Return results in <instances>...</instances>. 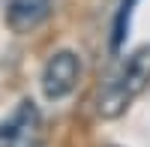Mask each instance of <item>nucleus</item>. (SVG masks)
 I'll list each match as a JSON object with an SVG mask.
<instances>
[{
    "mask_svg": "<svg viewBox=\"0 0 150 147\" xmlns=\"http://www.w3.org/2000/svg\"><path fill=\"white\" fill-rule=\"evenodd\" d=\"M150 87V45H141L126 57V63L120 66L114 78H108L99 90L96 108L102 117H120L129 108L135 96H141Z\"/></svg>",
    "mask_w": 150,
    "mask_h": 147,
    "instance_id": "nucleus-1",
    "label": "nucleus"
},
{
    "mask_svg": "<svg viewBox=\"0 0 150 147\" xmlns=\"http://www.w3.org/2000/svg\"><path fill=\"white\" fill-rule=\"evenodd\" d=\"M42 114L30 99H21L6 120H0V147H39Z\"/></svg>",
    "mask_w": 150,
    "mask_h": 147,
    "instance_id": "nucleus-2",
    "label": "nucleus"
},
{
    "mask_svg": "<svg viewBox=\"0 0 150 147\" xmlns=\"http://www.w3.org/2000/svg\"><path fill=\"white\" fill-rule=\"evenodd\" d=\"M78 78H81V60L75 51H54L51 57L45 60V66H42V93H45V99H66V96L78 87Z\"/></svg>",
    "mask_w": 150,
    "mask_h": 147,
    "instance_id": "nucleus-3",
    "label": "nucleus"
},
{
    "mask_svg": "<svg viewBox=\"0 0 150 147\" xmlns=\"http://www.w3.org/2000/svg\"><path fill=\"white\" fill-rule=\"evenodd\" d=\"M51 15V0H6V24L15 33H30Z\"/></svg>",
    "mask_w": 150,
    "mask_h": 147,
    "instance_id": "nucleus-4",
    "label": "nucleus"
},
{
    "mask_svg": "<svg viewBox=\"0 0 150 147\" xmlns=\"http://www.w3.org/2000/svg\"><path fill=\"white\" fill-rule=\"evenodd\" d=\"M135 3H138V0H120V6H117L114 27H111V51L114 54L123 48V42H126V36H129V18L135 12Z\"/></svg>",
    "mask_w": 150,
    "mask_h": 147,
    "instance_id": "nucleus-5",
    "label": "nucleus"
}]
</instances>
